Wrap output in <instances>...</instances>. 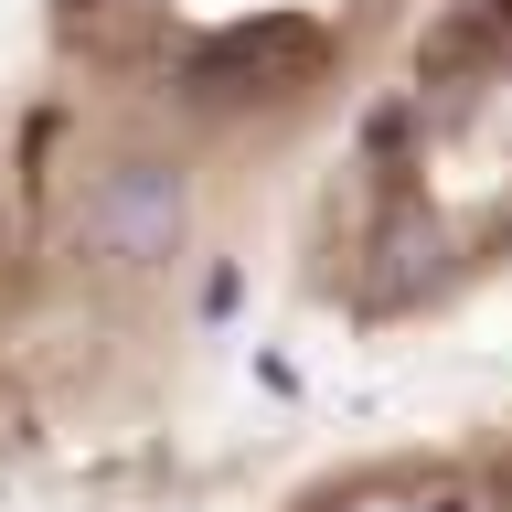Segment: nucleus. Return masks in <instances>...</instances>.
Instances as JSON below:
<instances>
[{
    "label": "nucleus",
    "instance_id": "3",
    "mask_svg": "<svg viewBox=\"0 0 512 512\" xmlns=\"http://www.w3.org/2000/svg\"><path fill=\"white\" fill-rule=\"evenodd\" d=\"M278 512H512V406L342 448L310 480H288Z\"/></svg>",
    "mask_w": 512,
    "mask_h": 512
},
{
    "label": "nucleus",
    "instance_id": "2",
    "mask_svg": "<svg viewBox=\"0 0 512 512\" xmlns=\"http://www.w3.org/2000/svg\"><path fill=\"white\" fill-rule=\"evenodd\" d=\"M96 86L182 150V203L224 224L267 160H310L416 0H64Z\"/></svg>",
    "mask_w": 512,
    "mask_h": 512
},
{
    "label": "nucleus",
    "instance_id": "1",
    "mask_svg": "<svg viewBox=\"0 0 512 512\" xmlns=\"http://www.w3.org/2000/svg\"><path fill=\"white\" fill-rule=\"evenodd\" d=\"M288 288L342 342L512 299V0H416L288 203Z\"/></svg>",
    "mask_w": 512,
    "mask_h": 512
}]
</instances>
